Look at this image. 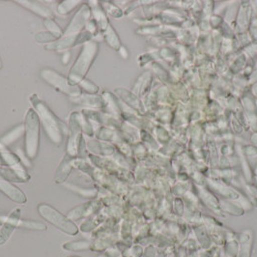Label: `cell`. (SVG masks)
<instances>
[{"label": "cell", "mask_w": 257, "mask_h": 257, "mask_svg": "<svg viewBox=\"0 0 257 257\" xmlns=\"http://www.w3.org/2000/svg\"><path fill=\"white\" fill-rule=\"evenodd\" d=\"M73 101L77 102V103H82V104H86L88 106H102L101 104V99L100 98H97L95 96H79L77 97V99H72Z\"/></svg>", "instance_id": "17"}, {"label": "cell", "mask_w": 257, "mask_h": 257, "mask_svg": "<svg viewBox=\"0 0 257 257\" xmlns=\"http://www.w3.org/2000/svg\"><path fill=\"white\" fill-rule=\"evenodd\" d=\"M95 210V202H88L85 203L83 205L78 206L77 208H75L74 210H72L69 215L68 218L71 219H78L81 218L86 217L87 215H90L91 213Z\"/></svg>", "instance_id": "13"}, {"label": "cell", "mask_w": 257, "mask_h": 257, "mask_svg": "<svg viewBox=\"0 0 257 257\" xmlns=\"http://www.w3.org/2000/svg\"><path fill=\"white\" fill-rule=\"evenodd\" d=\"M41 77L53 87H55L56 89L63 92L71 97L77 98L81 94V91L77 86H72L69 83L68 78L59 75L57 72L52 71L51 69H44L41 72Z\"/></svg>", "instance_id": "5"}, {"label": "cell", "mask_w": 257, "mask_h": 257, "mask_svg": "<svg viewBox=\"0 0 257 257\" xmlns=\"http://www.w3.org/2000/svg\"><path fill=\"white\" fill-rule=\"evenodd\" d=\"M70 138L67 145V154L71 157H76L78 153L80 144V130H81V118L78 113H73L71 116L70 123Z\"/></svg>", "instance_id": "6"}, {"label": "cell", "mask_w": 257, "mask_h": 257, "mask_svg": "<svg viewBox=\"0 0 257 257\" xmlns=\"http://www.w3.org/2000/svg\"><path fill=\"white\" fill-rule=\"evenodd\" d=\"M156 255V250H155L154 246L150 245L146 248L144 254L142 257H155Z\"/></svg>", "instance_id": "25"}, {"label": "cell", "mask_w": 257, "mask_h": 257, "mask_svg": "<svg viewBox=\"0 0 257 257\" xmlns=\"http://www.w3.org/2000/svg\"><path fill=\"white\" fill-rule=\"evenodd\" d=\"M20 228L28 229V230H39V231H45L47 230V225L40 221H34V220H25L21 219L19 226Z\"/></svg>", "instance_id": "16"}, {"label": "cell", "mask_w": 257, "mask_h": 257, "mask_svg": "<svg viewBox=\"0 0 257 257\" xmlns=\"http://www.w3.org/2000/svg\"><path fill=\"white\" fill-rule=\"evenodd\" d=\"M239 251V244L236 241H232L227 243L225 245V252L228 257H235L238 255Z\"/></svg>", "instance_id": "21"}, {"label": "cell", "mask_w": 257, "mask_h": 257, "mask_svg": "<svg viewBox=\"0 0 257 257\" xmlns=\"http://www.w3.org/2000/svg\"><path fill=\"white\" fill-rule=\"evenodd\" d=\"M21 5L29 9L33 13L37 14L41 17L46 18L47 20H52L53 18V14L42 3L37 2V1H18Z\"/></svg>", "instance_id": "11"}, {"label": "cell", "mask_w": 257, "mask_h": 257, "mask_svg": "<svg viewBox=\"0 0 257 257\" xmlns=\"http://www.w3.org/2000/svg\"><path fill=\"white\" fill-rule=\"evenodd\" d=\"M75 159L76 158L71 157L70 155H65L64 159L62 160V162L60 163L59 167H58L57 170H56L55 177H54L55 183L61 184V183H63V182L67 180L68 176L72 172L73 163H74Z\"/></svg>", "instance_id": "10"}, {"label": "cell", "mask_w": 257, "mask_h": 257, "mask_svg": "<svg viewBox=\"0 0 257 257\" xmlns=\"http://www.w3.org/2000/svg\"><path fill=\"white\" fill-rule=\"evenodd\" d=\"M67 187H68L69 189L75 191L76 193L80 194V195L83 196V197H93V196H95V194L97 193L96 190H84V191H83L82 188H78V187H76V186L71 185V184H67Z\"/></svg>", "instance_id": "18"}, {"label": "cell", "mask_w": 257, "mask_h": 257, "mask_svg": "<svg viewBox=\"0 0 257 257\" xmlns=\"http://www.w3.org/2000/svg\"><path fill=\"white\" fill-rule=\"evenodd\" d=\"M21 221V209L17 208L4 221L0 229V245L5 244L12 236L14 230L19 226Z\"/></svg>", "instance_id": "8"}, {"label": "cell", "mask_w": 257, "mask_h": 257, "mask_svg": "<svg viewBox=\"0 0 257 257\" xmlns=\"http://www.w3.org/2000/svg\"><path fill=\"white\" fill-rule=\"evenodd\" d=\"M24 133H25V126L20 125L17 128L12 130L11 132H9L8 134H6L4 137H2L0 140V143L4 146H8L12 144L14 142H16L18 139H20L22 135H24Z\"/></svg>", "instance_id": "14"}, {"label": "cell", "mask_w": 257, "mask_h": 257, "mask_svg": "<svg viewBox=\"0 0 257 257\" xmlns=\"http://www.w3.org/2000/svg\"><path fill=\"white\" fill-rule=\"evenodd\" d=\"M31 102L37 110V114L41 118L45 131L47 132L49 138L53 143L60 144L62 142V134L68 131L64 124L54 115L47 104L40 101L36 95H33Z\"/></svg>", "instance_id": "1"}, {"label": "cell", "mask_w": 257, "mask_h": 257, "mask_svg": "<svg viewBox=\"0 0 257 257\" xmlns=\"http://www.w3.org/2000/svg\"><path fill=\"white\" fill-rule=\"evenodd\" d=\"M58 39V37H56L55 35H53L51 32L49 33H46V32H40L39 34H37L36 36V40L40 42V43H44V42H52Z\"/></svg>", "instance_id": "22"}, {"label": "cell", "mask_w": 257, "mask_h": 257, "mask_svg": "<svg viewBox=\"0 0 257 257\" xmlns=\"http://www.w3.org/2000/svg\"><path fill=\"white\" fill-rule=\"evenodd\" d=\"M2 68V63H1V60H0V69Z\"/></svg>", "instance_id": "29"}, {"label": "cell", "mask_w": 257, "mask_h": 257, "mask_svg": "<svg viewBox=\"0 0 257 257\" xmlns=\"http://www.w3.org/2000/svg\"><path fill=\"white\" fill-rule=\"evenodd\" d=\"M142 252H143V250H142V247L141 245H135L132 248L131 254H132V257H142Z\"/></svg>", "instance_id": "24"}, {"label": "cell", "mask_w": 257, "mask_h": 257, "mask_svg": "<svg viewBox=\"0 0 257 257\" xmlns=\"http://www.w3.org/2000/svg\"><path fill=\"white\" fill-rule=\"evenodd\" d=\"M90 15L91 10L88 5H82L81 8L78 10L77 15L74 17L70 26H68L63 37L77 40V36L80 34L79 33L80 30L83 28V26H85Z\"/></svg>", "instance_id": "7"}, {"label": "cell", "mask_w": 257, "mask_h": 257, "mask_svg": "<svg viewBox=\"0 0 257 257\" xmlns=\"http://www.w3.org/2000/svg\"><path fill=\"white\" fill-rule=\"evenodd\" d=\"M63 248L68 251H82L92 248V243L88 240H77L63 244Z\"/></svg>", "instance_id": "15"}, {"label": "cell", "mask_w": 257, "mask_h": 257, "mask_svg": "<svg viewBox=\"0 0 257 257\" xmlns=\"http://www.w3.org/2000/svg\"><path fill=\"white\" fill-rule=\"evenodd\" d=\"M0 167H5V163H4L1 155H0Z\"/></svg>", "instance_id": "27"}, {"label": "cell", "mask_w": 257, "mask_h": 257, "mask_svg": "<svg viewBox=\"0 0 257 257\" xmlns=\"http://www.w3.org/2000/svg\"><path fill=\"white\" fill-rule=\"evenodd\" d=\"M252 246V235L250 231H245L240 235V244L237 257H250Z\"/></svg>", "instance_id": "12"}, {"label": "cell", "mask_w": 257, "mask_h": 257, "mask_svg": "<svg viewBox=\"0 0 257 257\" xmlns=\"http://www.w3.org/2000/svg\"><path fill=\"white\" fill-rule=\"evenodd\" d=\"M77 3H79V1H65L63 3H61L58 7V12L60 14H66L68 12H71V10H73L77 5Z\"/></svg>", "instance_id": "20"}, {"label": "cell", "mask_w": 257, "mask_h": 257, "mask_svg": "<svg viewBox=\"0 0 257 257\" xmlns=\"http://www.w3.org/2000/svg\"><path fill=\"white\" fill-rule=\"evenodd\" d=\"M0 192L7 195L11 200L17 203H26V196L19 188H17L10 181L0 175Z\"/></svg>", "instance_id": "9"}, {"label": "cell", "mask_w": 257, "mask_h": 257, "mask_svg": "<svg viewBox=\"0 0 257 257\" xmlns=\"http://www.w3.org/2000/svg\"><path fill=\"white\" fill-rule=\"evenodd\" d=\"M69 59H70V53H69V52H67V53L64 55V58L62 59V60H63V63L66 64V63L68 62V60H69Z\"/></svg>", "instance_id": "26"}, {"label": "cell", "mask_w": 257, "mask_h": 257, "mask_svg": "<svg viewBox=\"0 0 257 257\" xmlns=\"http://www.w3.org/2000/svg\"><path fill=\"white\" fill-rule=\"evenodd\" d=\"M71 257H77V256H71Z\"/></svg>", "instance_id": "30"}, {"label": "cell", "mask_w": 257, "mask_h": 257, "mask_svg": "<svg viewBox=\"0 0 257 257\" xmlns=\"http://www.w3.org/2000/svg\"><path fill=\"white\" fill-rule=\"evenodd\" d=\"M26 153L27 158L34 159L38 153L39 116L36 111L29 109L26 116Z\"/></svg>", "instance_id": "4"}, {"label": "cell", "mask_w": 257, "mask_h": 257, "mask_svg": "<svg viewBox=\"0 0 257 257\" xmlns=\"http://www.w3.org/2000/svg\"><path fill=\"white\" fill-rule=\"evenodd\" d=\"M45 25L50 29L51 33H52L53 35H55L58 38H61L62 30L59 28V26L55 24V22H53L52 20H46L45 21Z\"/></svg>", "instance_id": "19"}, {"label": "cell", "mask_w": 257, "mask_h": 257, "mask_svg": "<svg viewBox=\"0 0 257 257\" xmlns=\"http://www.w3.org/2000/svg\"><path fill=\"white\" fill-rule=\"evenodd\" d=\"M80 85L87 92H89V93H96L98 91V87L93 82H91V81L87 80V79H83L80 82Z\"/></svg>", "instance_id": "23"}, {"label": "cell", "mask_w": 257, "mask_h": 257, "mask_svg": "<svg viewBox=\"0 0 257 257\" xmlns=\"http://www.w3.org/2000/svg\"><path fill=\"white\" fill-rule=\"evenodd\" d=\"M38 211L39 214L44 219L52 225H54L59 230L72 236L77 235L78 233L77 224L52 206L40 204L38 206Z\"/></svg>", "instance_id": "3"}, {"label": "cell", "mask_w": 257, "mask_h": 257, "mask_svg": "<svg viewBox=\"0 0 257 257\" xmlns=\"http://www.w3.org/2000/svg\"><path fill=\"white\" fill-rule=\"evenodd\" d=\"M99 257H109V256H107V255H106V254H105V253H103V254H101V255H100V256Z\"/></svg>", "instance_id": "28"}, {"label": "cell", "mask_w": 257, "mask_h": 257, "mask_svg": "<svg viewBox=\"0 0 257 257\" xmlns=\"http://www.w3.org/2000/svg\"><path fill=\"white\" fill-rule=\"evenodd\" d=\"M97 52L98 44L96 42L90 41L84 45L68 77L69 83L72 86H77V83L83 80V77L86 75L93 60L95 59Z\"/></svg>", "instance_id": "2"}]
</instances>
